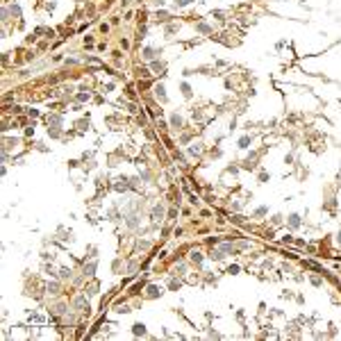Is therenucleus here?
Returning <instances> with one entry per match:
<instances>
[{"mask_svg": "<svg viewBox=\"0 0 341 341\" xmlns=\"http://www.w3.org/2000/svg\"><path fill=\"white\" fill-rule=\"evenodd\" d=\"M337 241H339V243H341V232H339V237H337Z\"/></svg>", "mask_w": 341, "mask_h": 341, "instance_id": "0eeeda50", "label": "nucleus"}, {"mask_svg": "<svg viewBox=\"0 0 341 341\" xmlns=\"http://www.w3.org/2000/svg\"><path fill=\"white\" fill-rule=\"evenodd\" d=\"M191 259H193V262H202V257H200V252H193V255H191Z\"/></svg>", "mask_w": 341, "mask_h": 341, "instance_id": "20e7f679", "label": "nucleus"}, {"mask_svg": "<svg viewBox=\"0 0 341 341\" xmlns=\"http://www.w3.org/2000/svg\"><path fill=\"white\" fill-rule=\"evenodd\" d=\"M132 332H134V334H146V328H143V325H141V323H137V325H134V330H132Z\"/></svg>", "mask_w": 341, "mask_h": 341, "instance_id": "f03ea898", "label": "nucleus"}, {"mask_svg": "<svg viewBox=\"0 0 341 341\" xmlns=\"http://www.w3.org/2000/svg\"><path fill=\"white\" fill-rule=\"evenodd\" d=\"M289 225H291V227H298V225H300V218L296 216V214H293V216H289Z\"/></svg>", "mask_w": 341, "mask_h": 341, "instance_id": "f257e3e1", "label": "nucleus"}, {"mask_svg": "<svg viewBox=\"0 0 341 341\" xmlns=\"http://www.w3.org/2000/svg\"><path fill=\"white\" fill-rule=\"evenodd\" d=\"M84 271H89V273H87V275H93V271H96V262H91V264H89V266H84Z\"/></svg>", "mask_w": 341, "mask_h": 341, "instance_id": "7ed1b4c3", "label": "nucleus"}, {"mask_svg": "<svg viewBox=\"0 0 341 341\" xmlns=\"http://www.w3.org/2000/svg\"><path fill=\"white\" fill-rule=\"evenodd\" d=\"M148 291H150V296H157V293H161V291H159V289H157V287H150V289H148Z\"/></svg>", "mask_w": 341, "mask_h": 341, "instance_id": "39448f33", "label": "nucleus"}, {"mask_svg": "<svg viewBox=\"0 0 341 341\" xmlns=\"http://www.w3.org/2000/svg\"><path fill=\"white\" fill-rule=\"evenodd\" d=\"M175 2H178L180 7H184V5H189V0H175Z\"/></svg>", "mask_w": 341, "mask_h": 341, "instance_id": "423d86ee", "label": "nucleus"}]
</instances>
